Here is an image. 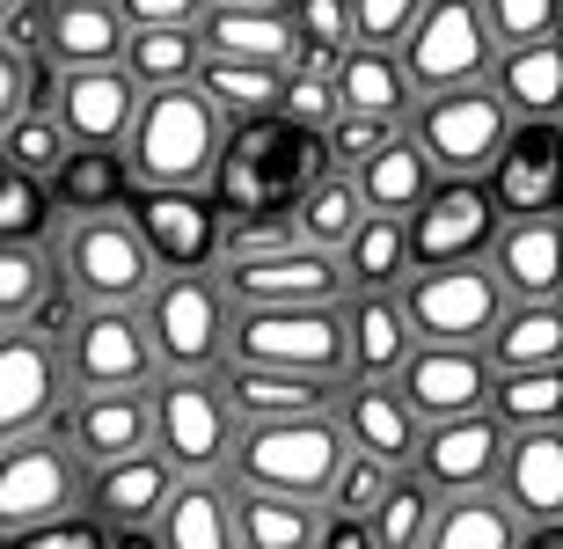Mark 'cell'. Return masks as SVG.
Segmentation results:
<instances>
[{"label":"cell","mask_w":563,"mask_h":549,"mask_svg":"<svg viewBox=\"0 0 563 549\" xmlns=\"http://www.w3.org/2000/svg\"><path fill=\"white\" fill-rule=\"evenodd\" d=\"M330 176H336L330 132H308L292 125L286 110H272V118H250V125L228 132L212 198H220L228 220H292Z\"/></svg>","instance_id":"6da1fadb"},{"label":"cell","mask_w":563,"mask_h":549,"mask_svg":"<svg viewBox=\"0 0 563 549\" xmlns=\"http://www.w3.org/2000/svg\"><path fill=\"white\" fill-rule=\"evenodd\" d=\"M176 491H184V476H176L162 454H140V462L103 469V476L88 484V520H103L110 535H154L162 513L176 506Z\"/></svg>","instance_id":"d4e9b609"},{"label":"cell","mask_w":563,"mask_h":549,"mask_svg":"<svg viewBox=\"0 0 563 549\" xmlns=\"http://www.w3.org/2000/svg\"><path fill=\"white\" fill-rule=\"evenodd\" d=\"M388 491H396V469L374 462V454H344V469H336V491H330V513L336 520H374L380 506H388Z\"/></svg>","instance_id":"c3c4849f"},{"label":"cell","mask_w":563,"mask_h":549,"mask_svg":"<svg viewBox=\"0 0 563 549\" xmlns=\"http://www.w3.org/2000/svg\"><path fill=\"white\" fill-rule=\"evenodd\" d=\"M344 322H352V381L396 388L402 366L418 360V330H410L402 294H352L344 300Z\"/></svg>","instance_id":"484cf974"},{"label":"cell","mask_w":563,"mask_h":549,"mask_svg":"<svg viewBox=\"0 0 563 549\" xmlns=\"http://www.w3.org/2000/svg\"><path fill=\"white\" fill-rule=\"evenodd\" d=\"M234 308H344L352 300V272L344 256H322L308 242H292L278 256H256V264H220Z\"/></svg>","instance_id":"2e32d148"},{"label":"cell","mask_w":563,"mask_h":549,"mask_svg":"<svg viewBox=\"0 0 563 549\" xmlns=\"http://www.w3.org/2000/svg\"><path fill=\"white\" fill-rule=\"evenodd\" d=\"M432 0H352V37L366 52H402Z\"/></svg>","instance_id":"f907efd6"},{"label":"cell","mask_w":563,"mask_h":549,"mask_svg":"<svg viewBox=\"0 0 563 549\" xmlns=\"http://www.w3.org/2000/svg\"><path fill=\"white\" fill-rule=\"evenodd\" d=\"M498 59H505V44L490 30V15H483V0H432L424 22L410 30V44H402V74L418 88V103L454 96V88H483L498 74Z\"/></svg>","instance_id":"30bf717a"},{"label":"cell","mask_w":563,"mask_h":549,"mask_svg":"<svg viewBox=\"0 0 563 549\" xmlns=\"http://www.w3.org/2000/svg\"><path fill=\"white\" fill-rule=\"evenodd\" d=\"M432 549H527V520L505 506L498 491H483V498H446Z\"/></svg>","instance_id":"7bdbcfd3"},{"label":"cell","mask_w":563,"mask_h":549,"mask_svg":"<svg viewBox=\"0 0 563 549\" xmlns=\"http://www.w3.org/2000/svg\"><path fill=\"white\" fill-rule=\"evenodd\" d=\"M228 366L352 381V322H344V308H234Z\"/></svg>","instance_id":"5b68a950"},{"label":"cell","mask_w":563,"mask_h":549,"mask_svg":"<svg viewBox=\"0 0 563 549\" xmlns=\"http://www.w3.org/2000/svg\"><path fill=\"white\" fill-rule=\"evenodd\" d=\"M490 366H498V381L505 374H563V300H549V308L512 300L498 338H490Z\"/></svg>","instance_id":"d6a6232c"},{"label":"cell","mask_w":563,"mask_h":549,"mask_svg":"<svg viewBox=\"0 0 563 549\" xmlns=\"http://www.w3.org/2000/svg\"><path fill=\"white\" fill-rule=\"evenodd\" d=\"M483 15L498 30L505 52H527V44L563 37V0H483Z\"/></svg>","instance_id":"681fc988"},{"label":"cell","mask_w":563,"mask_h":549,"mask_svg":"<svg viewBox=\"0 0 563 549\" xmlns=\"http://www.w3.org/2000/svg\"><path fill=\"white\" fill-rule=\"evenodd\" d=\"M234 440H242V418H234L220 374H162L154 381V454L184 484L228 476Z\"/></svg>","instance_id":"277c9868"},{"label":"cell","mask_w":563,"mask_h":549,"mask_svg":"<svg viewBox=\"0 0 563 549\" xmlns=\"http://www.w3.org/2000/svg\"><path fill=\"white\" fill-rule=\"evenodd\" d=\"M59 272L66 294L81 308H146L162 286V264L140 242L132 212H96V220H66L59 234Z\"/></svg>","instance_id":"8992f818"},{"label":"cell","mask_w":563,"mask_h":549,"mask_svg":"<svg viewBox=\"0 0 563 549\" xmlns=\"http://www.w3.org/2000/svg\"><path fill=\"white\" fill-rule=\"evenodd\" d=\"M154 535H162V549H242V535H234V484L228 476L184 484Z\"/></svg>","instance_id":"836d02e7"},{"label":"cell","mask_w":563,"mask_h":549,"mask_svg":"<svg viewBox=\"0 0 563 549\" xmlns=\"http://www.w3.org/2000/svg\"><path fill=\"white\" fill-rule=\"evenodd\" d=\"M228 132L234 125L220 118L206 88H162V96H146L125 162L140 176V190H212Z\"/></svg>","instance_id":"7a4b0ae2"},{"label":"cell","mask_w":563,"mask_h":549,"mask_svg":"<svg viewBox=\"0 0 563 549\" xmlns=\"http://www.w3.org/2000/svg\"><path fill=\"white\" fill-rule=\"evenodd\" d=\"M410 125H396V118H366V110H344L330 125V162H336V176H358V169H374L380 154L396 147Z\"/></svg>","instance_id":"7dc6e473"},{"label":"cell","mask_w":563,"mask_h":549,"mask_svg":"<svg viewBox=\"0 0 563 549\" xmlns=\"http://www.w3.org/2000/svg\"><path fill=\"white\" fill-rule=\"evenodd\" d=\"M512 132H520V118L505 110V96L490 81L432 96V103H418V118H410V140L432 154V169L446 176V184H490L498 154L512 147Z\"/></svg>","instance_id":"9c48e42d"},{"label":"cell","mask_w":563,"mask_h":549,"mask_svg":"<svg viewBox=\"0 0 563 549\" xmlns=\"http://www.w3.org/2000/svg\"><path fill=\"white\" fill-rule=\"evenodd\" d=\"M292 30H300V52H358L352 37V0H300L292 8Z\"/></svg>","instance_id":"816d5d0a"},{"label":"cell","mask_w":563,"mask_h":549,"mask_svg":"<svg viewBox=\"0 0 563 549\" xmlns=\"http://www.w3.org/2000/svg\"><path fill=\"white\" fill-rule=\"evenodd\" d=\"M228 403L242 425H292V418H336L352 381H308V374H264V366H220Z\"/></svg>","instance_id":"cb8c5ba5"},{"label":"cell","mask_w":563,"mask_h":549,"mask_svg":"<svg viewBox=\"0 0 563 549\" xmlns=\"http://www.w3.org/2000/svg\"><path fill=\"white\" fill-rule=\"evenodd\" d=\"M140 81L125 66H96V74H52V118L66 125L74 147H103V154H125L132 147V125H140Z\"/></svg>","instance_id":"e0dca14e"},{"label":"cell","mask_w":563,"mask_h":549,"mask_svg":"<svg viewBox=\"0 0 563 549\" xmlns=\"http://www.w3.org/2000/svg\"><path fill=\"white\" fill-rule=\"evenodd\" d=\"M88 462L74 454L66 425L37 432L0 454V542L8 535H37V528H59V520H81L88 513Z\"/></svg>","instance_id":"ba28073f"},{"label":"cell","mask_w":563,"mask_h":549,"mask_svg":"<svg viewBox=\"0 0 563 549\" xmlns=\"http://www.w3.org/2000/svg\"><path fill=\"white\" fill-rule=\"evenodd\" d=\"M396 388L424 425H454V418H483V410L498 403V366H490V352L418 344V360L402 366Z\"/></svg>","instance_id":"d6986e66"},{"label":"cell","mask_w":563,"mask_h":549,"mask_svg":"<svg viewBox=\"0 0 563 549\" xmlns=\"http://www.w3.org/2000/svg\"><path fill=\"white\" fill-rule=\"evenodd\" d=\"M336 425H344V440H352L358 454L388 462L396 476H410V469H418V454H424V418L402 403V388H380V381H352V388H344Z\"/></svg>","instance_id":"603a6c76"},{"label":"cell","mask_w":563,"mask_h":549,"mask_svg":"<svg viewBox=\"0 0 563 549\" xmlns=\"http://www.w3.org/2000/svg\"><path fill=\"white\" fill-rule=\"evenodd\" d=\"M206 37L198 30H132L125 44V74L140 81V96H162V88H198L206 74Z\"/></svg>","instance_id":"8d00e7d4"},{"label":"cell","mask_w":563,"mask_h":549,"mask_svg":"<svg viewBox=\"0 0 563 549\" xmlns=\"http://www.w3.org/2000/svg\"><path fill=\"white\" fill-rule=\"evenodd\" d=\"M490 272L527 308L563 300V220H520V228H505L498 250H490Z\"/></svg>","instance_id":"4316f807"},{"label":"cell","mask_w":563,"mask_h":549,"mask_svg":"<svg viewBox=\"0 0 563 549\" xmlns=\"http://www.w3.org/2000/svg\"><path fill=\"white\" fill-rule=\"evenodd\" d=\"M527 549H563V528H527Z\"/></svg>","instance_id":"6f0895ef"},{"label":"cell","mask_w":563,"mask_h":549,"mask_svg":"<svg viewBox=\"0 0 563 549\" xmlns=\"http://www.w3.org/2000/svg\"><path fill=\"white\" fill-rule=\"evenodd\" d=\"M490 418L520 440V432H563V374H505Z\"/></svg>","instance_id":"bcb514c9"},{"label":"cell","mask_w":563,"mask_h":549,"mask_svg":"<svg viewBox=\"0 0 563 549\" xmlns=\"http://www.w3.org/2000/svg\"><path fill=\"white\" fill-rule=\"evenodd\" d=\"M336 88H344V110L396 118V125L418 118V88L402 74V52H366V44H358L352 59H344V74H336Z\"/></svg>","instance_id":"74e56055"},{"label":"cell","mask_w":563,"mask_h":549,"mask_svg":"<svg viewBox=\"0 0 563 549\" xmlns=\"http://www.w3.org/2000/svg\"><path fill=\"white\" fill-rule=\"evenodd\" d=\"M505 454H512V432L490 410L483 418H454V425H424L418 476L439 498H483V491L505 484Z\"/></svg>","instance_id":"ac0fdd59"},{"label":"cell","mask_w":563,"mask_h":549,"mask_svg":"<svg viewBox=\"0 0 563 549\" xmlns=\"http://www.w3.org/2000/svg\"><path fill=\"white\" fill-rule=\"evenodd\" d=\"M366 220H374V206H366V190H358V176H330V184L314 190L308 206L292 212V228H300V242L322 256H344L366 234Z\"/></svg>","instance_id":"f35d334b"},{"label":"cell","mask_w":563,"mask_h":549,"mask_svg":"<svg viewBox=\"0 0 563 549\" xmlns=\"http://www.w3.org/2000/svg\"><path fill=\"white\" fill-rule=\"evenodd\" d=\"M352 440L336 418H292V425H242L228 462L234 491H272V498H300V506H330L336 469H344Z\"/></svg>","instance_id":"3957f363"},{"label":"cell","mask_w":563,"mask_h":549,"mask_svg":"<svg viewBox=\"0 0 563 549\" xmlns=\"http://www.w3.org/2000/svg\"><path fill=\"white\" fill-rule=\"evenodd\" d=\"M132 228L154 250L162 278L176 272H220L228 264V212L212 190H140L132 198Z\"/></svg>","instance_id":"5bb4252c"},{"label":"cell","mask_w":563,"mask_h":549,"mask_svg":"<svg viewBox=\"0 0 563 549\" xmlns=\"http://www.w3.org/2000/svg\"><path fill=\"white\" fill-rule=\"evenodd\" d=\"M162 352V374H220L234 352V294L220 272H176L140 308Z\"/></svg>","instance_id":"52a82bcc"},{"label":"cell","mask_w":563,"mask_h":549,"mask_svg":"<svg viewBox=\"0 0 563 549\" xmlns=\"http://www.w3.org/2000/svg\"><path fill=\"white\" fill-rule=\"evenodd\" d=\"M490 198H498L505 228L520 220H563V125H520L512 147L490 169Z\"/></svg>","instance_id":"ffe728a7"},{"label":"cell","mask_w":563,"mask_h":549,"mask_svg":"<svg viewBox=\"0 0 563 549\" xmlns=\"http://www.w3.org/2000/svg\"><path fill=\"white\" fill-rule=\"evenodd\" d=\"M330 506H300V498H272V491H234V535L242 549H322Z\"/></svg>","instance_id":"e575fe53"},{"label":"cell","mask_w":563,"mask_h":549,"mask_svg":"<svg viewBox=\"0 0 563 549\" xmlns=\"http://www.w3.org/2000/svg\"><path fill=\"white\" fill-rule=\"evenodd\" d=\"M74 140H66V125L52 118V110H37V118H22V125H0V162H8V176H37V184H59V169L74 162Z\"/></svg>","instance_id":"ee69618b"},{"label":"cell","mask_w":563,"mask_h":549,"mask_svg":"<svg viewBox=\"0 0 563 549\" xmlns=\"http://www.w3.org/2000/svg\"><path fill=\"white\" fill-rule=\"evenodd\" d=\"M66 374L74 396H125L162 381V352L140 308H81L74 338H66Z\"/></svg>","instance_id":"4fadbf2b"},{"label":"cell","mask_w":563,"mask_h":549,"mask_svg":"<svg viewBox=\"0 0 563 549\" xmlns=\"http://www.w3.org/2000/svg\"><path fill=\"white\" fill-rule=\"evenodd\" d=\"M505 234V212L490 184H439V198L410 220V264L418 272H454V264H490Z\"/></svg>","instance_id":"9a60e30c"},{"label":"cell","mask_w":563,"mask_h":549,"mask_svg":"<svg viewBox=\"0 0 563 549\" xmlns=\"http://www.w3.org/2000/svg\"><path fill=\"white\" fill-rule=\"evenodd\" d=\"M286 118H292V125H308V132H330L336 118H344V88H336L330 74H300V66H292Z\"/></svg>","instance_id":"f5cc1de1"},{"label":"cell","mask_w":563,"mask_h":549,"mask_svg":"<svg viewBox=\"0 0 563 549\" xmlns=\"http://www.w3.org/2000/svg\"><path fill=\"white\" fill-rule=\"evenodd\" d=\"M0 549H118V542H110L103 520L81 513V520H59V528H37V535H8Z\"/></svg>","instance_id":"11a10c76"},{"label":"cell","mask_w":563,"mask_h":549,"mask_svg":"<svg viewBox=\"0 0 563 549\" xmlns=\"http://www.w3.org/2000/svg\"><path fill=\"white\" fill-rule=\"evenodd\" d=\"M498 498L527 528H563V432H520L512 440Z\"/></svg>","instance_id":"83f0119b"},{"label":"cell","mask_w":563,"mask_h":549,"mask_svg":"<svg viewBox=\"0 0 563 549\" xmlns=\"http://www.w3.org/2000/svg\"><path fill=\"white\" fill-rule=\"evenodd\" d=\"M344 272H352V294H402L418 264H410V220H366L352 250H344Z\"/></svg>","instance_id":"60d3db41"},{"label":"cell","mask_w":563,"mask_h":549,"mask_svg":"<svg viewBox=\"0 0 563 549\" xmlns=\"http://www.w3.org/2000/svg\"><path fill=\"white\" fill-rule=\"evenodd\" d=\"M490 88L505 96V110H512L520 125H563V37L505 52Z\"/></svg>","instance_id":"f546056e"},{"label":"cell","mask_w":563,"mask_h":549,"mask_svg":"<svg viewBox=\"0 0 563 549\" xmlns=\"http://www.w3.org/2000/svg\"><path fill=\"white\" fill-rule=\"evenodd\" d=\"M132 30H206L212 0H118Z\"/></svg>","instance_id":"db71d44e"},{"label":"cell","mask_w":563,"mask_h":549,"mask_svg":"<svg viewBox=\"0 0 563 549\" xmlns=\"http://www.w3.org/2000/svg\"><path fill=\"white\" fill-rule=\"evenodd\" d=\"M198 88H206L212 103H220V118H228V125H250V118H272V110H286L292 66H264V59H206Z\"/></svg>","instance_id":"d590c367"},{"label":"cell","mask_w":563,"mask_h":549,"mask_svg":"<svg viewBox=\"0 0 563 549\" xmlns=\"http://www.w3.org/2000/svg\"><path fill=\"white\" fill-rule=\"evenodd\" d=\"M66 440L88 462V476L125 469L140 454H154V388H125V396H74L66 410Z\"/></svg>","instance_id":"44dd1931"},{"label":"cell","mask_w":563,"mask_h":549,"mask_svg":"<svg viewBox=\"0 0 563 549\" xmlns=\"http://www.w3.org/2000/svg\"><path fill=\"white\" fill-rule=\"evenodd\" d=\"M439 513H446V498H439V491L424 484L418 469H410V476H396V491H388V506L374 513V535H380V549H432V535H439Z\"/></svg>","instance_id":"f6af8a7d"},{"label":"cell","mask_w":563,"mask_h":549,"mask_svg":"<svg viewBox=\"0 0 563 549\" xmlns=\"http://www.w3.org/2000/svg\"><path fill=\"white\" fill-rule=\"evenodd\" d=\"M402 308H410V330L418 344H454V352H490L512 294L498 286L490 264H454V272H418L402 286Z\"/></svg>","instance_id":"8fae6325"},{"label":"cell","mask_w":563,"mask_h":549,"mask_svg":"<svg viewBox=\"0 0 563 549\" xmlns=\"http://www.w3.org/2000/svg\"><path fill=\"white\" fill-rule=\"evenodd\" d=\"M212 8H300V0H212Z\"/></svg>","instance_id":"91938a15"},{"label":"cell","mask_w":563,"mask_h":549,"mask_svg":"<svg viewBox=\"0 0 563 549\" xmlns=\"http://www.w3.org/2000/svg\"><path fill=\"white\" fill-rule=\"evenodd\" d=\"M74 410V374H66V344L30 330H0V440L22 447L52 432Z\"/></svg>","instance_id":"7c38bea8"},{"label":"cell","mask_w":563,"mask_h":549,"mask_svg":"<svg viewBox=\"0 0 563 549\" xmlns=\"http://www.w3.org/2000/svg\"><path fill=\"white\" fill-rule=\"evenodd\" d=\"M198 37H206L212 59H264V66H292L300 59L292 8H212Z\"/></svg>","instance_id":"f1b7e54d"},{"label":"cell","mask_w":563,"mask_h":549,"mask_svg":"<svg viewBox=\"0 0 563 549\" xmlns=\"http://www.w3.org/2000/svg\"><path fill=\"white\" fill-rule=\"evenodd\" d=\"M118 549H162V535H110Z\"/></svg>","instance_id":"680465c9"},{"label":"cell","mask_w":563,"mask_h":549,"mask_svg":"<svg viewBox=\"0 0 563 549\" xmlns=\"http://www.w3.org/2000/svg\"><path fill=\"white\" fill-rule=\"evenodd\" d=\"M52 198H59L66 220H96V212H132V198H140V176H132L125 154L81 147V154H74V162L59 169Z\"/></svg>","instance_id":"1f68e13d"},{"label":"cell","mask_w":563,"mask_h":549,"mask_svg":"<svg viewBox=\"0 0 563 549\" xmlns=\"http://www.w3.org/2000/svg\"><path fill=\"white\" fill-rule=\"evenodd\" d=\"M322 549H380V535H374V520H336V513H330Z\"/></svg>","instance_id":"9f6ffc18"},{"label":"cell","mask_w":563,"mask_h":549,"mask_svg":"<svg viewBox=\"0 0 563 549\" xmlns=\"http://www.w3.org/2000/svg\"><path fill=\"white\" fill-rule=\"evenodd\" d=\"M439 184H446V176L432 169V154H424L410 132H402L396 147L380 154L374 169H358V190H366L374 220H418V212L439 198Z\"/></svg>","instance_id":"4dcf8cb0"},{"label":"cell","mask_w":563,"mask_h":549,"mask_svg":"<svg viewBox=\"0 0 563 549\" xmlns=\"http://www.w3.org/2000/svg\"><path fill=\"white\" fill-rule=\"evenodd\" d=\"M59 250H0V330H30L59 300Z\"/></svg>","instance_id":"ab89813d"},{"label":"cell","mask_w":563,"mask_h":549,"mask_svg":"<svg viewBox=\"0 0 563 549\" xmlns=\"http://www.w3.org/2000/svg\"><path fill=\"white\" fill-rule=\"evenodd\" d=\"M66 212L52 184L37 176H0V250H59Z\"/></svg>","instance_id":"b9f144b4"},{"label":"cell","mask_w":563,"mask_h":549,"mask_svg":"<svg viewBox=\"0 0 563 549\" xmlns=\"http://www.w3.org/2000/svg\"><path fill=\"white\" fill-rule=\"evenodd\" d=\"M132 22L118 0H44V66L52 74H96L125 66Z\"/></svg>","instance_id":"7402d4cb"}]
</instances>
